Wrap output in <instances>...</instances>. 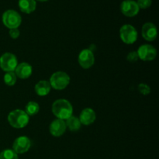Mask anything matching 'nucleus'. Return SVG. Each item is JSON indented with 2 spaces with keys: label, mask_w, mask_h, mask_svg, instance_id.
Instances as JSON below:
<instances>
[{
  "label": "nucleus",
  "mask_w": 159,
  "mask_h": 159,
  "mask_svg": "<svg viewBox=\"0 0 159 159\" xmlns=\"http://www.w3.org/2000/svg\"><path fill=\"white\" fill-rule=\"evenodd\" d=\"M35 92L38 96H45L49 94L51 86L50 82L46 80H41L37 82L35 85Z\"/></svg>",
  "instance_id": "2eb2a0df"
},
{
  "label": "nucleus",
  "mask_w": 159,
  "mask_h": 159,
  "mask_svg": "<svg viewBox=\"0 0 159 159\" xmlns=\"http://www.w3.org/2000/svg\"><path fill=\"white\" fill-rule=\"evenodd\" d=\"M52 113L57 119L66 120L72 116V105L66 99H57L52 104Z\"/></svg>",
  "instance_id": "f257e3e1"
},
{
  "label": "nucleus",
  "mask_w": 159,
  "mask_h": 159,
  "mask_svg": "<svg viewBox=\"0 0 159 159\" xmlns=\"http://www.w3.org/2000/svg\"><path fill=\"white\" fill-rule=\"evenodd\" d=\"M79 120L81 124L89 126L95 122L96 119V115L94 110L91 108H85L81 112L79 116Z\"/></svg>",
  "instance_id": "ddd939ff"
},
{
  "label": "nucleus",
  "mask_w": 159,
  "mask_h": 159,
  "mask_svg": "<svg viewBox=\"0 0 159 159\" xmlns=\"http://www.w3.org/2000/svg\"><path fill=\"white\" fill-rule=\"evenodd\" d=\"M18 65L16 57L12 53H5L0 57V68L6 72L14 71Z\"/></svg>",
  "instance_id": "423d86ee"
},
{
  "label": "nucleus",
  "mask_w": 159,
  "mask_h": 159,
  "mask_svg": "<svg viewBox=\"0 0 159 159\" xmlns=\"http://www.w3.org/2000/svg\"><path fill=\"white\" fill-rule=\"evenodd\" d=\"M29 116L22 110H12L8 115V122L14 128H23L29 124Z\"/></svg>",
  "instance_id": "f03ea898"
},
{
  "label": "nucleus",
  "mask_w": 159,
  "mask_h": 159,
  "mask_svg": "<svg viewBox=\"0 0 159 159\" xmlns=\"http://www.w3.org/2000/svg\"><path fill=\"white\" fill-rule=\"evenodd\" d=\"M142 37L147 41H154L158 36L157 27L154 23H146L142 26Z\"/></svg>",
  "instance_id": "f8f14e48"
},
{
  "label": "nucleus",
  "mask_w": 159,
  "mask_h": 159,
  "mask_svg": "<svg viewBox=\"0 0 159 159\" xmlns=\"http://www.w3.org/2000/svg\"><path fill=\"white\" fill-rule=\"evenodd\" d=\"M0 159H19L18 154L16 153L13 150L6 149L0 152Z\"/></svg>",
  "instance_id": "aec40b11"
},
{
  "label": "nucleus",
  "mask_w": 159,
  "mask_h": 159,
  "mask_svg": "<svg viewBox=\"0 0 159 159\" xmlns=\"http://www.w3.org/2000/svg\"><path fill=\"white\" fill-rule=\"evenodd\" d=\"M79 64L84 69H89L95 63V57L93 51L89 49H84L79 54Z\"/></svg>",
  "instance_id": "6e6552de"
},
{
  "label": "nucleus",
  "mask_w": 159,
  "mask_h": 159,
  "mask_svg": "<svg viewBox=\"0 0 159 159\" xmlns=\"http://www.w3.org/2000/svg\"><path fill=\"white\" fill-rule=\"evenodd\" d=\"M66 128L67 127L65 121L60 119H57L51 122V124H50L49 130L50 133L52 136L58 138V137L62 136L65 134V132L66 131Z\"/></svg>",
  "instance_id": "9b49d317"
},
{
  "label": "nucleus",
  "mask_w": 159,
  "mask_h": 159,
  "mask_svg": "<svg viewBox=\"0 0 159 159\" xmlns=\"http://www.w3.org/2000/svg\"><path fill=\"white\" fill-rule=\"evenodd\" d=\"M120 10L126 16L133 17L139 12L140 9L137 2L133 0H124L120 5Z\"/></svg>",
  "instance_id": "9d476101"
},
{
  "label": "nucleus",
  "mask_w": 159,
  "mask_h": 159,
  "mask_svg": "<svg viewBox=\"0 0 159 159\" xmlns=\"http://www.w3.org/2000/svg\"><path fill=\"white\" fill-rule=\"evenodd\" d=\"M19 7L24 13H31L37 7L35 0H19Z\"/></svg>",
  "instance_id": "dca6fc26"
},
{
  "label": "nucleus",
  "mask_w": 159,
  "mask_h": 159,
  "mask_svg": "<svg viewBox=\"0 0 159 159\" xmlns=\"http://www.w3.org/2000/svg\"><path fill=\"white\" fill-rule=\"evenodd\" d=\"M138 91L142 95L147 96V95H148L151 93V88L147 84L141 83L138 85Z\"/></svg>",
  "instance_id": "412c9836"
},
{
  "label": "nucleus",
  "mask_w": 159,
  "mask_h": 159,
  "mask_svg": "<svg viewBox=\"0 0 159 159\" xmlns=\"http://www.w3.org/2000/svg\"><path fill=\"white\" fill-rule=\"evenodd\" d=\"M66 127L69 129L71 131H78L79 130V129L81 128V124L80 120H79V118L77 116H71L68 118V120H66Z\"/></svg>",
  "instance_id": "f3484780"
},
{
  "label": "nucleus",
  "mask_w": 159,
  "mask_h": 159,
  "mask_svg": "<svg viewBox=\"0 0 159 159\" xmlns=\"http://www.w3.org/2000/svg\"><path fill=\"white\" fill-rule=\"evenodd\" d=\"M2 23L9 30L18 28L22 23L21 16L13 9L6 10L2 14Z\"/></svg>",
  "instance_id": "20e7f679"
},
{
  "label": "nucleus",
  "mask_w": 159,
  "mask_h": 159,
  "mask_svg": "<svg viewBox=\"0 0 159 159\" xmlns=\"http://www.w3.org/2000/svg\"><path fill=\"white\" fill-rule=\"evenodd\" d=\"M38 1H41V2H46V1H48V0H38Z\"/></svg>",
  "instance_id": "393cba45"
},
{
  "label": "nucleus",
  "mask_w": 159,
  "mask_h": 159,
  "mask_svg": "<svg viewBox=\"0 0 159 159\" xmlns=\"http://www.w3.org/2000/svg\"><path fill=\"white\" fill-rule=\"evenodd\" d=\"M152 0H138L137 4H138L139 9H147L150 7L152 5Z\"/></svg>",
  "instance_id": "4be33fe9"
},
{
  "label": "nucleus",
  "mask_w": 159,
  "mask_h": 159,
  "mask_svg": "<svg viewBox=\"0 0 159 159\" xmlns=\"http://www.w3.org/2000/svg\"><path fill=\"white\" fill-rule=\"evenodd\" d=\"M120 37L126 44H133L138 39V31L132 25L125 24L120 30Z\"/></svg>",
  "instance_id": "39448f33"
},
{
  "label": "nucleus",
  "mask_w": 159,
  "mask_h": 159,
  "mask_svg": "<svg viewBox=\"0 0 159 159\" xmlns=\"http://www.w3.org/2000/svg\"><path fill=\"white\" fill-rule=\"evenodd\" d=\"M31 147V141L26 136H20L14 141L12 150L16 154L26 153Z\"/></svg>",
  "instance_id": "1a4fd4ad"
},
{
  "label": "nucleus",
  "mask_w": 159,
  "mask_h": 159,
  "mask_svg": "<svg viewBox=\"0 0 159 159\" xmlns=\"http://www.w3.org/2000/svg\"><path fill=\"white\" fill-rule=\"evenodd\" d=\"M50 85L51 88L56 90H62L67 88L70 83V77L66 72L56 71L50 78Z\"/></svg>",
  "instance_id": "7ed1b4c3"
},
{
  "label": "nucleus",
  "mask_w": 159,
  "mask_h": 159,
  "mask_svg": "<svg viewBox=\"0 0 159 159\" xmlns=\"http://www.w3.org/2000/svg\"><path fill=\"white\" fill-rule=\"evenodd\" d=\"M138 58L144 61H153L157 56V50L155 47L150 44H144L141 45L138 48Z\"/></svg>",
  "instance_id": "0eeeda50"
},
{
  "label": "nucleus",
  "mask_w": 159,
  "mask_h": 159,
  "mask_svg": "<svg viewBox=\"0 0 159 159\" xmlns=\"http://www.w3.org/2000/svg\"><path fill=\"white\" fill-rule=\"evenodd\" d=\"M15 74L16 77L20 78L21 79H26L32 75L33 68L30 64L26 62L19 64L15 69Z\"/></svg>",
  "instance_id": "4468645a"
},
{
  "label": "nucleus",
  "mask_w": 159,
  "mask_h": 159,
  "mask_svg": "<svg viewBox=\"0 0 159 159\" xmlns=\"http://www.w3.org/2000/svg\"><path fill=\"white\" fill-rule=\"evenodd\" d=\"M9 36H10L11 38L12 39H17L20 37V32L18 30V28H16V29H11L9 30Z\"/></svg>",
  "instance_id": "b1692460"
},
{
  "label": "nucleus",
  "mask_w": 159,
  "mask_h": 159,
  "mask_svg": "<svg viewBox=\"0 0 159 159\" xmlns=\"http://www.w3.org/2000/svg\"><path fill=\"white\" fill-rule=\"evenodd\" d=\"M3 79H4L5 83L9 85V86H13L16 83V75L14 71L6 72L5 74Z\"/></svg>",
  "instance_id": "6ab92c4d"
},
{
  "label": "nucleus",
  "mask_w": 159,
  "mask_h": 159,
  "mask_svg": "<svg viewBox=\"0 0 159 159\" xmlns=\"http://www.w3.org/2000/svg\"><path fill=\"white\" fill-rule=\"evenodd\" d=\"M40 110V106L37 102H34V101H30L28 102L26 106V110L25 112L28 116H34L37 114Z\"/></svg>",
  "instance_id": "a211bd4d"
},
{
  "label": "nucleus",
  "mask_w": 159,
  "mask_h": 159,
  "mask_svg": "<svg viewBox=\"0 0 159 159\" xmlns=\"http://www.w3.org/2000/svg\"><path fill=\"white\" fill-rule=\"evenodd\" d=\"M127 59L130 62H136L139 59L137 51H132V52L129 53L127 56Z\"/></svg>",
  "instance_id": "5701e85b"
}]
</instances>
